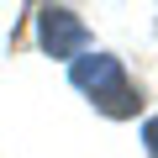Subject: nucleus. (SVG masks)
I'll return each instance as SVG.
<instances>
[{
	"instance_id": "obj_1",
	"label": "nucleus",
	"mask_w": 158,
	"mask_h": 158,
	"mask_svg": "<svg viewBox=\"0 0 158 158\" xmlns=\"http://www.w3.org/2000/svg\"><path fill=\"white\" fill-rule=\"evenodd\" d=\"M74 85L85 90L106 116H132L137 111V90L127 85L121 74V58L111 53H90V58H74Z\"/></svg>"
},
{
	"instance_id": "obj_2",
	"label": "nucleus",
	"mask_w": 158,
	"mask_h": 158,
	"mask_svg": "<svg viewBox=\"0 0 158 158\" xmlns=\"http://www.w3.org/2000/svg\"><path fill=\"white\" fill-rule=\"evenodd\" d=\"M37 37H42V48H48L53 58H74L79 48L90 42L85 21H79L74 11H58V6H48V11L37 16Z\"/></svg>"
},
{
	"instance_id": "obj_3",
	"label": "nucleus",
	"mask_w": 158,
	"mask_h": 158,
	"mask_svg": "<svg viewBox=\"0 0 158 158\" xmlns=\"http://www.w3.org/2000/svg\"><path fill=\"white\" fill-rule=\"evenodd\" d=\"M142 142H148V153H153V158H158V116H153V121H148V127H142Z\"/></svg>"
}]
</instances>
